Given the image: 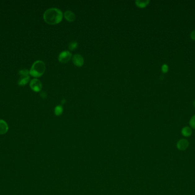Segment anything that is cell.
I'll list each match as a JSON object with an SVG mask.
<instances>
[{
  "label": "cell",
  "instance_id": "5bb4252c",
  "mask_svg": "<svg viewBox=\"0 0 195 195\" xmlns=\"http://www.w3.org/2000/svg\"><path fill=\"white\" fill-rule=\"evenodd\" d=\"M189 125L191 128L195 129V115L192 116L191 119L189 120Z\"/></svg>",
  "mask_w": 195,
  "mask_h": 195
},
{
  "label": "cell",
  "instance_id": "ba28073f",
  "mask_svg": "<svg viewBox=\"0 0 195 195\" xmlns=\"http://www.w3.org/2000/svg\"><path fill=\"white\" fill-rule=\"evenodd\" d=\"M9 129L7 123L2 120H0V134H7Z\"/></svg>",
  "mask_w": 195,
  "mask_h": 195
},
{
  "label": "cell",
  "instance_id": "7a4b0ae2",
  "mask_svg": "<svg viewBox=\"0 0 195 195\" xmlns=\"http://www.w3.org/2000/svg\"><path fill=\"white\" fill-rule=\"evenodd\" d=\"M46 66L44 62L41 60L36 61L32 65L29 73L31 76L34 77H39L42 76L45 72Z\"/></svg>",
  "mask_w": 195,
  "mask_h": 195
},
{
  "label": "cell",
  "instance_id": "2e32d148",
  "mask_svg": "<svg viewBox=\"0 0 195 195\" xmlns=\"http://www.w3.org/2000/svg\"><path fill=\"white\" fill-rule=\"evenodd\" d=\"M40 96H41V98H42L43 99H45V98H47V94L46 92H45V91H42L41 92V93H40Z\"/></svg>",
  "mask_w": 195,
  "mask_h": 195
},
{
  "label": "cell",
  "instance_id": "4fadbf2b",
  "mask_svg": "<svg viewBox=\"0 0 195 195\" xmlns=\"http://www.w3.org/2000/svg\"><path fill=\"white\" fill-rule=\"evenodd\" d=\"M78 47V43L77 41H73L69 44V49L70 51H74Z\"/></svg>",
  "mask_w": 195,
  "mask_h": 195
},
{
  "label": "cell",
  "instance_id": "277c9868",
  "mask_svg": "<svg viewBox=\"0 0 195 195\" xmlns=\"http://www.w3.org/2000/svg\"><path fill=\"white\" fill-rule=\"evenodd\" d=\"M72 54L69 51H63L59 54L58 60L62 64L67 63L71 60Z\"/></svg>",
  "mask_w": 195,
  "mask_h": 195
},
{
  "label": "cell",
  "instance_id": "e0dca14e",
  "mask_svg": "<svg viewBox=\"0 0 195 195\" xmlns=\"http://www.w3.org/2000/svg\"><path fill=\"white\" fill-rule=\"evenodd\" d=\"M191 38L192 40H195V30H193L191 33Z\"/></svg>",
  "mask_w": 195,
  "mask_h": 195
},
{
  "label": "cell",
  "instance_id": "9a60e30c",
  "mask_svg": "<svg viewBox=\"0 0 195 195\" xmlns=\"http://www.w3.org/2000/svg\"><path fill=\"white\" fill-rule=\"evenodd\" d=\"M162 72L163 73H167L168 70V65L166 64H163L162 65Z\"/></svg>",
  "mask_w": 195,
  "mask_h": 195
},
{
  "label": "cell",
  "instance_id": "7c38bea8",
  "mask_svg": "<svg viewBox=\"0 0 195 195\" xmlns=\"http://www.w3.org/2000/svg\"><path fill=\"white\" fill-rule=\"evenodd\" d=\"M63 112V107L60 105H57L54 109V113L57 116H60Z\"/></svg>",
  "mask_w": 195,
  "mask_h": 195
},
{
  "label": "cell",
  "instance_id": "8992f818",
  "mask_svg": "<svg viewBox=\"0 0 195 195\" xmlns=\"http://www.w3.org/2000/svg\"><path fill=\"white\" fill-rule=\"evenodd\" d=\"M189 141L185 138H181L179 141H177L176 147L179 151H183L186 150L189 147Z\"/></svg>",
  "mask_w": 195,
  "mask_h": 195
},
{
  "label": "cell",
  "instance_id": "ac0fdd59",
  "mask_svg": "<svg viewBox=\"0 0 195 195\" xmlns=\"http://www.w3.org/2000/svg\"><path fill=\"white\" fill-rule=\"evenodd\" d=\"M61 102H62V104H64V103L66 102V99H63V100H62V101H61Z\"/></svg>",
  "mask_w": 195,
  "mask_h": 195
},
{
  "label": "cell",
  "instance_id": "6da1fadb",
  "mask_svg": "<svg viewBox=\"0 0 195 195\" xmlns=\"http://www.w3.org/2000/svg\"><path fill=\"white\" fill-rule=\"evenodd\" d=\"M63 18V13L60 9L57 8H50L44 13V21L50 25L59 24Z\"/></svg>",
  "mask_w": 195,
  "mask_h": 195
},
{
  "label": "cell",
  "instance_id": "3957f363",
  "mask_svg": "<svg viewBox=\"0 0 195 195\" xmlns=\"http://www.w3.org/2000/svg\"><path fill=\"white\" fill-rule=\"evenodd\" d=\"M20 75V79H18V83L20 86H24L28 83L30 80V76H29V71L27 69H24L19 71Z\"/></svg>",
  "mask_w": 195,
  "mask_h": 195
},
{
  "label": "cell",
  "instance_id": "d6986e66",
  "mask_svg": "<svg viewBox=\"0 0 195 195\" xmlns=\"http://www.w3.org/2000/svg\"><path fill=\"white\" fill-rule=\"evenodd\" d=\"M193 105H194V107H195V100L194 101V102H193Z\"/></svg>",
  "mask_w": 195,
  "mask_h": 195
},
{
  "label": "cell",
  "instance_id": "30bf717a",
  "mask_svg": "<svg viewBox=\"0 0 195 195\" xmlns=\"http://www.w3.org/2000/svg\"><path fill=\"white\" fill-rule=\"evenodd\" d=\"M181 134L183 136L188 137L191 136L192 134V130L191 127H185L181 129Z\"/></svg>",
  "mask_w": 195,
  "mask_h": 195
},
{
  "label": "cell",
  "instance_id": "9c48e42d",
  "mask_svg": "<svg viewBox=\"0 0 195 195\" xmlns=\"http://www.w3.org/2000/svg\"><path fill=\"white\" fill-rule=\"evenodd\" d=\"M64 16L68 21L73 22L75 20V15L71 11H65L64 13Z\"/></svg>",
  "mask_w": 195,
  "mask_h": 195
},
{
  "label": "cell",
  "instance_id": "5b68a950",
  "mask_svg": "<svg viewBox=\"0 0 195 195\" xmlns=\"http://www.w3.org/2000/svg\"><path fill=\"white\" fill-rule=\"evenodd\" d=\"M30 87L33 91L36 92H38L42 89V85L40 80L37 79H34L30 81Z\"/></svg>",
  "mask_w": 195,
  "mask_h": 195
},
{
  "label": "cell",
  "instance_id": "8fae6325",
  "mask_svg": "<svg viewBox=\"0 0 195 195\" xmlns=\"http://www.w3.org/2000/svg\"><path fill=\"white\" fill-rule=\"evenodd\" d=\"M135 3L136 5L139 7H147L149 3V0H144V1H141V0H137L136 1Z\"/></svg>",
  "mask_w": 195,
  "mask_h": 195
},
{
  "label": "cell",
  "instance_id": "52a82bcc",
  "mask_svg": "<svg viewBox=\"0 0 195 195\" xmlns=\"http://www.w3.org/2000/svg\"><path fill=\"white\" fill-rule=\"evenodd\" d=\"M73 62L75 65L77 66H82L84 64V59L81 55L76 54L73 57Z\"/></svg>",
  "mask_w": 195,
  "mask_h": 195
}]
</instances>
